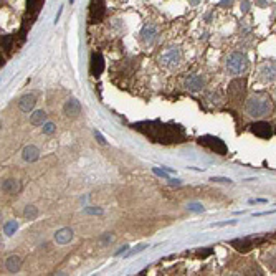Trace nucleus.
<instances>
[{
  "label": "nucleus",
  "mask_w": 276,
  "mask_h": 276,
  "mask_svg": "<svg viewBox=\"0 0 276 276\" xmlns=\"http://www.w3.org/2000/svg\"><path fill=\"white\" fill-rule=\"evenodd\" d=\"M227 70L232 75H242L248 70V58L242 51H233L227 60Z\"/></svg>",
  "instance_id": "nucleus-4"
},
{
  "label": "nucleus",
  "mask_w": 276,
  "mask_h": 276,
  "mask_svg": "<svg viewBox=\"0 0 276 276\" xmlns=\"http://www.w3.org/2000/svg\"><path fill=\"white\" fill-rule=\"evenodd\" d=\"M212 180L213 182H228V184H230V179H225V177H212Z\"/></svg>",
  "instance_id": "nucleus-30"
},
{
  "label": "nucleus",
  "mask_w": 276,
  "mask_h": 276,
  "mask_svg": "<svg viewBox=\"0 0 276 276\" xmlns=\"http://www.w3.org/2000/svg\"><path fill=\"white\" fill-rule=\"evenodd\" d=\"M106 15V3L104 0H91L90 3V15H88V22L90 23H100Z\"/></svg>",
  "instance_id": "nucleus-9"
},
{
  "label": "nucleus",
  "mask_w": 276,
  "mask_h": 276,
  "mask_svg": "<svg viewBox=\"0 0 276 276\" xmlns=\"http://www.w3.org/2000/svg\"><path fill=\"white\" fill-rule=\"evenodd\" d=\"M182 60V51L179 46H169L167 50H164L159 56V65L164 68H172L177 66Z\"/></svg>",
  "instance_id": "nucleus-6"
},
{
  "label": "nucleus",
  "mask_w": 276,
  "mask_h": 276,
  "mask_svg": "<svg viewBox=\"0 0 276 276\" xmlns=\"http://www.w3.org/2000/svg\"><path fill=\"white\" fill-rule=\"evenodd\" d=\"M170 184H172V185H179L180 182H179V180H172V179H170Z\"/></svg>",
  "instance_id": "nucleus-35"
},
{
  "label": "nucleus",
  "mask_w": 276,
  "mask_h": 276,
  "mask_svg": "<svg viewBox=\"0 0 276 276\" xmlns=\"http://www.w3.org/2000/svg\"><path fill=\"white\" fill-rule=\"evenodd\" d=\"M35 103H36V98L35 95H25L20 98V101H18V108H20V111H23V113H30L32 109L35 108Z\"/></svg>",
  "instance_id": "nucleus-16"
},
{
  "label": "nucleus",
  "mask_w": 276,
  "mask_h": 276,
  "mask_svg": "<svg viewBox=\"0 0 276 276\" xmlns=\"http://www.w3.org/2000/svg\"><path fill=\"white\" fill-rule=\"evenodd\" d=\"M262 81H275L276 80V61H268L260 68Z\"/></svg>",
  "instance_id": "nucleus-13"
},
{
  "label": "nucleus",
  "mask_w": 276,
  "mask_h": 276,
  "mask_svg": "<svg viewBox=\"0 0 276 276\" xmlns=\"http://www.w3.org/2000/svg\"><path fill=\"white\" fill-rule=\"evenodd\" d=\"M85 212H86V213H93V215H96V213L100 215V213H103L101 208H93V207H86Z\"/></svg>",
  "instance_id": "nucleus-29"
},
{
  "label": "nucleus",
  "mask_w": 276,
  "mask_h": 276,
  "mask_svg": "<svg viewBox=\"0 0 276 276\" xmlns=\"http://www.w3.org/2000/svg\"><path fill=\"white\" fill-rule=\"evenodd\" d=\"M140 38L145 45H154V41L157 40V27L152 23L144 25L142 30H140Z\"/></svg>",
  "instance_id": "nucleus-11"
},
{
  "label": "nucleus",
  "mask_w": 276,
  "mask_h": 276,
  "mask_svg": "<svg viewBox=\"0 0 276 276\" xmlns=\"http://www.w3.org/2000/svg\"><path fill=\"white\" fill-rule=\"evenodd\" d=\"M63 111L68 118H76L78 114L81 113V104L78 100H75V98H71V100H68L65 103L63 106Z\"/></svg>",
  "instance_id": "nucleus-15"
},
{
  "label": "nucleus",
  "mask_w": 276,
  "mask_h": 276,
  "mask_svg": "<svg viewBox=\"0 0 276 276\" xmlns=\"http://www.w3.org/2000/svg\"><path fill=\"white\" fill-rule=\"evenodd\" d=\"M30 121L35 126H40V124H43L46 121V113L45 111H35L33 114H30Z\"/></svg>",
  "instance_id": "nucleus-21"
},
{
  "label": "nucleus",
  "mask_w": 276,
  "mask_h": 276,
  "mask_svg": "<svg viewBox=\"0 0 276 276\" xmlns=\"http://www.w3.org/2000/svg\"><path fill=\"white\" fill-rule=\"evenodd\" d=\"M13 41H15V36L13 35H3L2 36V48L7 51V53H10V51H12V48H15Z\"/></svg>",
  "instance_id": "nucleus-22"
},
{
  "label": "nucleus",
  "mask_w": 276,
  "mask_h": 276,
  "mask_svg": "<svg viewBox=\"0 0 276 276\" xmlns=\"http://www.w3.org/2000/svg\"><path fill=\"white\" fill-rule=\"evenodd\" d=\"M232 3H233V0H222L220 2V5H228V7H230Z\"/></svg>",
  "instance_id": "nucleus-33"
},
{
  "label": "nucleus",
  "mask_w": 276,
  "mask_h": 276,
  "mask_svg": "<svg viewBox=\"0 0 276 276\" xmlns=\"http://www.w3.org/2000/svg\"><path fill=\"white\" fill-rule=\"evenodd\" d=\"M73 240V230L71 228H61L55 233V242L58 245H66Z\"/></svg>",
  "instance_id": "nucleus-17"
},
{
  "label": "nucleus",
  "mask_w": 276,
  "mask_h": 276,
  "mask_svg": "<svg viewBox=\"0 0 276 276\" xmlns=\"http://www.w3.org/2000/svg\"><path fill=\"white\" fill-rule=\"evenodd\" d=\"M104 70V60L101 53H93L91 56V65H90V71L93 76H101V73Z\"/></svg>",
  "instance_id": "nucleus-14"
},
{
  "label": "nucleus",
  "mask_w": 276,
  "mask_h": 276,
  "mask_svg": "<svg viewBox=\"0 0 276 276\" xmlns=\"http://www.w3.org/2000/svg\"><path fill=\"white\" fill-rule=\"evenodd\" d=\"M43 133L45 134H53L55 133V126L51 123H46L45 126H43Z\"/></svg>",
  "instance_id": "nucleus-28"
},
{
  "label": "nucleus",
  "mask_w": 276,
  "mask_h": 276,
  "mask_svg": "<svg viewBox=\"0 0 276 276\" xmlns=\"http://www.w3.org/2000/svg\"><path fill=\"white\" fill-rule=\"evenodd\" d=\"M17 228H18V223L17 222H7L3 225V232L7 233V235H13V233L17 232Z\"/></svg>",
  "instance_id": "nucleus-24"
},
{
  "label": "nucleus",
  "mask_w": 276,
  "mask_h": 276,
  "mask_svg": "<svg viewBox=\"0 0 276 276\" xmlns=\"http://www.w3.org/2000/svg\"><path fill=\"white\" fill-rule=\"evenodd\" d=\"M245 90H247V80L245 78H237L228 85V98L233 103H238L243 100Z\"/></svg>",
  "instance_id": "nucleus-8"
},
{
  "label": "nucleus",
  "mask_w": 276,
  "mask_h": 276,
  "mask_svg": "<svg viewBox=\"0 0 276 276\" xmlns=\"http://www.w3.org/2000/svg\"><path fill=\"white\" fill-rule=\"evenodd\" d=\"M205 76H202V75H190L189 78L185 80V88L189 91H200V90H204V86H205Z\"/></svg>",
  "instance_id": "nucleus-12"
},
{
  "label": "nucleus",
  "mask_w": 276,
  "mask_h": 276,
  "mask_svg": "<svg viewBox=\"0 0 276 276\" xmlns=\"http://www.w3.org/2000/svg\"><path fill=\"white\" fill-rule=\"evenodd\" d=\"M212 253H213V248H207V250H197V252H195L197 257L202 258V260L207 258V257H210Z\"/></svg>",
  "instance_id": "nucleus-25"
},
{
  "label": "nucleus",
  "mask_w": 276,
  "mask_h": 276,
  "mask_svg": "<svg viewBox=\"0 0 276 276\" xmlns=\"http://www.w3.org/2000/svg\"><path fill=\"white\" fill-rule=\"evenodd\" d=\"M2 190L5 194H17L20 190V182L15 179H7L2 182Z\"/></svg>",
  "instance_id": "nucleus-19"
},
{
  "label": "nucleus",
  "mask_w": 276,
  "mask_h": 276,
  "mask_svg": "<svg viewBox=\"0 0 276 276\" xmlns=\"http://www.w3.org/2000/svg\"><path fill=\"white\" fill-rule=\"evenodd\" d=\"M152 172H154L155 175L162 177V179H167V180H170V177H169V174H167V172H165V169L160 170V169H157V167H154V169H152Z\"/></svg>",
  "instance_id": "nucleus-27"
},
{
  "label": "nucleus",
  "mask_w": 276,
  "mask_h": 276,
  "mask_svg": "<svg viewBox=\"0 0 276 276\" xmlns=\"http://www.w3.org/2000/svg\"><path fill=\"white\" fill-rule=\"evenodd\" d=\"M103 243H108V242H113V235H109V233H108V235H104L103 237V240H101Z\"/></svg>",
  "instance_id": "nucleus-31"
},
{
  "label": "nucleus",
  "mask_w": 276,
  "mask_h": 276,
  "mask_svg": "<svg viewBox=\"0 0 276 276\" xmlns=\"http://www.w3.org/2000/svg\"><path fill=\"white\" fill-rule=\"evenodd\" d=\"M187 208H189L190 212H195V213L204 212V205H202V204H189V205H187Z\"/></svg>",
  "instance_id": "nucleus-26"
},
{
  "label": "nucleus",
  "mask_w": 276,
  "mask_h": 276,
  "mask_svg": "<svg viewBox=\"0 0 276 276\" xmlns=\"http://www.w3.org/2000/svg\"><path fill=\"white\" fill-rule=\"evenodd\" d=\"M43 2L45 0H27V12H25V17H23V23H22V38H25V33L28 32V28L32 27L35 18L38 17L41 7H43Z\"/></svg>",
  "instance_id": "nucleus-3"
},
{
  "label": "nucleus",
  "mask_w": 276,
  "mask_h": 276,
  "mask_svg": "<svg viewBox=\"0 0 276 276\" xmlns=\"http://www.w3.org/2000/svg\"><path fill=\"white\" fill-rule=\"evenodd\" d=\"M20 265H22V260L18 257H8L7 262H5V268H7L10 273H17L20 270Z\"/></svg>",
  "instance_id": "nucleus-20"
},
{
  "label": "nucleus",
  "mask_w": 276,
  "mask_h": 276,
  "mask_svg": "<svg viewBox=\"0 0 276 276\" xmlns=\"http://www.w3.org/2000/svg\"><path fill=\"white\" fill-rule=\"evenodd\" d=\"M265 242H267L265 237H245V238H238V240H232L230 245L237 250V252L248 253L250 250L260 247V245H263Z\"/></svg>",
  "instance_id": "nucleus-5"
},
{
  "label": "nucleus",
  "mask_w": 276,
  "mask_h": 276,
  "mask_svg": "<svg viewBox=\"0 0 276 276\" xmlns=\"http://www.w3.org/2000/svg\"><path fill=\"white\" fill-rule=\"evenodd\" d=\"M36 215H38V210H36V207H33V205H28L23 210V217L28 218V220H33V218H36Z\"/></svg>",
  "instance_id": "nucleus-23"
},
{
  "label": "nucleus",
  "mask_w": 276,
  "mask_h": 276,
  "mask_svg": "<svg viewBox=\"0 0 276 276\" xmlns=\"http://www.w3.org/2000/svg\"><path fill=\"white\" fill-rule=\"evenodd\" d=\"M273 101L267 93H255L245 103V113L252 118H263L272 114Z\"/></svg>",
  "instance_id": "nucleus-2"
},
{
  "label": "nucleus",
  "mask_w": 276,
  "mask_h": 276,
  "mask_svg": "<svg viewBox=\"0 0 276 276\" xmlns=\"http://www.w3.org/2000/svg\"><path fill=\"white\" fill-rule=\"evenodd\" d=\"M23 160H27V162H35L36 159L40 157V150L36 145H27V147L23 149Z\"/></svg>",
  "instance_id": "nucleus-18"
},
{
  "label": "nucleus",
  "mask_w": 276,
  "mask_h": 276,
  "mask_svg": "<svg viewBox=\"0 0 276 276\" xmlns=\"http://www.w3.org/2000/svg\"><path fill=\"white\" fill-rule=\"evenodd\" d=\"M140 134L147 136L152 142L157 144H180L185 140V129L174 123H162L159 119L155 121H139L133 124Z\"/></svg>",
  "instance_id": "nucleus-1"
},
{
  "label": "nucleus",
  "mask_w": 276,
  "mask_h": 276,
  "mask_svg": "<svg viewBox=\"0 0 276 276\" xmlns=\"http://www.w3.org/2000/svg\"><path fill=\"white\" fill-rule=\"evenodd\" d=\"M126 250H128V247H123L121 250H118V252H116V255H123L124 252H126Z\"/></svg>",
  "instance_id": "nucleus-34"
},
{
  "label": "nucleus",
  "mask_w": 276,
  "mask_h": 276,
  "mask_svg": "<svg viewBox=\"0 0 276 276\" xmlns=\"http://www.w3.org/2000/svg\"><path fill=\"white\" fill-rule=\"evenodd\" d=\"M199 144L204 145V147H208L210 150H213L215 154H220V155H225L227 154V144L223 142L220 138H215V136H200L199 138Z\"/></svg>",
  "instance_id": "nucleus-7"
},
{
  "label": "nucleus",
  "mask_w": 276,
  "mask_h": 276,
  "mask_svg": "<svg viewBox=\"0 0 276 276\" xmlns=\"http://www.w3.org/2000/svg\"><path fill=\"white\" fill-rule=\"evenodd\" d=\"M250 129H252V133L255 134V136H258V138H262V139H270L273 136V129L272 126H270L268 123H265V121H258V123H255L250 126Z\"/></svg>",
  "instance_id": "nucleus-10"
},
{
  "label": "nucleus",
  "mask_w": 276,
  "mask_h": 276,
  "mask_svg": "<svg viewBox=\"0 0 276 276\" xmlns=\"http://www.w3.org/2000/svg\"><path fill=\"white\" fill-rule=\"evenodd\" d=\"M95 136H96V139L100 140V144H106V140H104V138L101 136L100 133H95Z\"/></svg>",
  "instance_id": "nucleus-32"
}]
</instances>
